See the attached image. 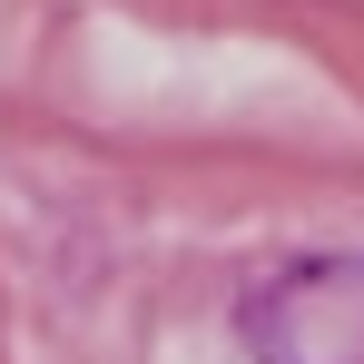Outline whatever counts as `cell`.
Wrapping results in <instances>:
<instances>
[{"label": "cell", "instance_id": "1", "mask_svg": "<svg viewBox=\"0 0 364 364\" xmlns=\"http://www.w3.org/2000/svg\"><path fill=\"white\" fill-rule=\"evenodd\" d=\"M256 364H364V256H296L237 305Z\"/></svg>", "mask_w": 364, "mask_h": 364}]
</instances>
